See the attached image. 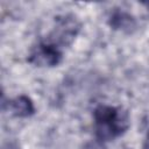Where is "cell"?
<instances>
[{
    "mask_svg": "<svg viewBox=\"0 0 149 149\" xmlns=\"http://www.w3.org/2000/svg\"><path fill=\"white\" fill-rule=\"evenodd\" d=\"M143 149H149V132L147 134V137L144 140V143H143Z\"/></svg>",
    "mask_w": 149,
    "mask_h": 149,
    "instance_id": "cell-6",
    "label": "cell"
},
{
    "mask_svg": "<svg viewBox=\"0 0 149 149\" xmlns=\"http://www.w3.org/2000/svg\"><path fill=\"white\" fill-rule=\"evenodd\" d=\"M62 59V52L59 47L45 41L40 43L31 51L29 62L38 66H54L57 65Z\"/></svg>",
    "mask_w": 149,
    "mask_h": 149,
    "instance_id": "cell-2",
    "label": "cell"
},
{
    "mask_svg": "<svg viewBox=\"0 0 149 149\" xmlns=\"http://www.w3.org/2000/svg\"><path fill=\"white\" fill-rule=\"evenodd\" d=\"M111 24L115 28H120V29H125V28H130L133 27V20L128 14L125 13H115L112 17Z\"/></svg>",
    "mask_w": 149,
    "mask_h": 149,
    "instance_id": "cell-4",
    "label": "cell"
},
{
    "mask_svg": "<svg viewBox=\"0 0 149 149\" xmlns=\"http://www.w3.org/2000/svg\"><path fill=\"white\" fill-rule=\"evenodd\" d=\"M93 118L95 136L100 142L109 141L120 136L129 127L128 114L114 106H98L94 109Z\"/></svg>",
    "mask_w": 149,
    "mask_h": 149,
    "instance_id": "cell-1",
    "label": "cell"
},
{
    "mask_svg": "<svg viewBox=\"0 0 149 149\" xmlns=\"http://www.w3.org/2000/svg\"><path fill=\"white\" fill-rule=\"evenodd\" d=\"M81 149H106V148L104 147L102 142L97 140V141H92V142L86 143Z\"/></svg>",
    "mask_w": 149,
    "mask_h": 149,
    "instance_id": "cell-5",
    "label": "cell"
},
{
    "mask_svg": "<svg viewBox=\"0 0 149 149\" xmlns=\"http://www.w3.org/2000/svg\"><path fill=\"white\" fill-rule=\"evenodd\" d=\"M8 106H9V111L15 116L26 118V116H30L35 112L34 104L31 99L28 98L27 95H19L14 98L13 100L9 101Z\"/></svg>",
    "mask_w": 149,
    "mask_h": 149,
    "instance_id": "cell-3",
    "label": "cell"
}]
</instances>
